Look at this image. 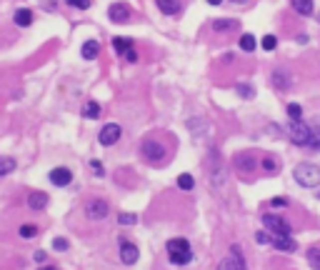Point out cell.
<instances>
[{"label":"cell","mask_w":320,"mask_h":270,"mask_svg":"<svg viewBox=\"0 0 320 270\" xmlns=\"http://www.w3.org/2000/svg\"><path fill=\"white\" fill-rule=\"evenodd\" d=\"M168 148L163 145V140L160 138H145L143 143H140V155H143V160L148 163V165H165L170 158H168Z\"/></svg>","instance_id":"1"},{"label":"cell","mask_w":320,"mask_h":270,"mask_svg":"<svg viewBox=\"0 0 320 270\" xmlns=\"http://www.w3.org/2000/svg\"><path fill=\"white\" fill-rule=\"evenodd\" d=\"M293 175H295V183H298L300 188H318V185H320V168L313 165V163H300V165H295Z\"/></svg>","instance_id":"2"},{"label":"cell","mask_w":320,"mask_h":270,"mask_svg":"<svg viewBox=\"0 0 320 270\" xmlns=\"http://www.w3.org/2000/svg\"><path fill=\"white\" fill-rule=\"evenodd\" d=\"M288 130H290V140H293L295 145H310V143H313V128H310L308 123H303V120H290Z\"/></svg>","instance_id":"3"},{"label":"cell","mask_w":320,"mask_h":270,"mask_svg":"<svg viewBox=\"0 0 320 270\" xmlns=\"http://www.w3.org/2000/svg\"><path fill=\"white\" fill-rule=\"evenodd\" d=\"M208 170H210V180H213L215 188L225 183V175L228 173H225V163H223V158H220L218 150H210V155H208Z\"/></svg>","instance_id":"4"},{"label":"cell","mask_w":320,"mask_h":270,"mask_svg":"<svg viewBox=\"0 0 320 270\" xmlns=\"http://www.w3.org/2000/svg\"><path fill=\"white\" fill-rule=\"evenodd\" d=\"M263 223L268 230H273L275 235H290V223L280 215H273V213H265L263 215Z\"/></svg>","instance_id":"5"},{"label":"cell","mask_w":320,"mask_h":270,"mask_svg":"<svg viewBox=\"0 0 320 270\" xmlns=\"http://www.w3.org/2000/svg\"><path fill=\"white\" fill-rule=\"evenodd\" d=\"M85 215H88L90 220H105V215H108V203L100 200V198H90V200L85 203Z\"/></svg>","instance_id":"6"},{"label":"cell","mask_w":320,"mask_h":270,"mask_svg":"<svg viewBox=\"0 0 320 270\" xmlns=\"http://www.w3.org/2000/svg\"><path fill=\"white\" fill-rule=\"evenodd\" d=\"M120 135H123L120 125H118V123H108V125H103L98 140H100V145H115V143L120 140Z\"/></svg>","instance_id":"7"},{"label":"cell","mask_w":320,"mask_h":270,"mask_svg":"<svg viewBox=\"0 0 320 270\" xmlns=\"http://www.w3.org/2000/svg\"><path fill=\"white\" fill-rule=\"evenodd\" d=\"M138 255H140V250H138L135 243L120 240V260H123L125 265H135V263H138Z\"/></svg>","instance_id":"8"},{"label":"cell","mask_w":320,"mask_h":270,"mask_svg":"<svg viewBox=\"0 0 320 270\" xmlns=\"http://www.w3.org/2000/svg\"><path fill=\"white\" fill-rule=\"evenodd\" d=\"M258 165H260V163H258V158H255L253 153H238V155H235V168H238L240 173H253Z\"/></svg>","instance_id":"9"},{"label":"cell","mask_w":320,"mask_h":270,"mask_svg":"<svg viewBox=\"0 0 320 270\" xmlns=\"http://www.w3.org/2000/svg\"><path fill=\"white\" fill-rule=\"evenodd\" d=\"M70 180H73V173H70L68 168H53V170H50V183H53V185L65 188V185H70Z\"/></svg>","instance_id":"10"},{"label":"cell","mask_w":320,"mask_h":270,"mask_svg":"<svg viewBox=\"0 0 320 270\" xmlns=\"http://www.w3.org/2000/svg\"><path fill=\"white\" fill-rule=\"evenodd\" d=\"M275 250H283V253H295L298 250V243L290 238V235H273V243H270Z\"/></svg>","instance_id":"11"},{"label":"cell","mask_w":320,"mask_h":270,"mask_svg":"<svg viewBox=\"0 0 320 270\" xmlns=\"http://www.w3.org/2000/svg\"><path fill=\"white\" fill-rule=\"evenodd\" d=\"M108 15H110L113 23H125V20L130 18V8H128L125 3H113L110 10H108Z\"/></svg>","instance_id":"12"},{"label":"cell","mask_w":320,"mask_h":270,"mask_svg":"<svg viewBox=\"0 0 320 270\" xmlns=\"http://www.w3.org/2000/svg\"><path fill=\"white\" fill-rule=\"evenodd\" d=\"M80 55H83L85 60H95V58L100 55V43H98V40H85L83 48H80Z\"/></svg>","instance_id":"13"},{"label":"cell","mask_w":320,"mask_h":270,"mask_svg":"<svg viewBox=\"0 0 320 270\" xmlns=\"http://www.w3.org/2000/svg\"><path fill=\"white\" fill-rule=\"evenodd\" d=\"M165 248H168V255H175V253H188L190 250V243L185 238H170Z\"/></svg>","instance_id":"14"},{"label":"cell","mask_w":320,"mask_h":270,"mask_svg":"<svg viewBox=\"0 0 320 270\" xmlns=\"http://www.w3.org/2000/svg\"><path fill=\"white\" fill-rule=\"evenodd\" d=\"M13 20H15V25H18V28H28V25H33V10H28V8H18V10H15V15H13Z\"/></svg>","instance_id":"15"},{"label":"cell","mask_w":320,"mask_h":270,"mask_svg":"<svg viewBox=\"0 0 320 270\" xmlns=\"http://www.w3.org/2000/svg\"><path fill=\"white\" fill-rule=\"evenodd\" d=\"M155 3L165 15H178L180 13V0H155Z\"/></svg>","instance_id":"16"},{"label":"cell","mask_w":320,"mask_h":270,"mask_svg":"<svg viewBox=\"0 0 320 270\" xmlns=\"http://www.w3.org/2000/svg\"><path fill=\"white\" fill-rule=\"evenodd\" d=\"M28 205H30L33 210H43V208L48 205V193H43V190H40V193H30V195H28Z\"/></svg>","instance_id":"17"},{"label":"cell","mask_w":320,"mask_h":270,"mask_svg":"<svg viewBox=\"0 0 320 270\" xmlns=\"http://www.w3.org/2000/svg\"><path fill=\"white\" fill-rule=\"evenodd\" d=\"M293 10L300 15H313V0H290Z\"/></svg>","instance_id":"18"},{"label":"cell","mask_w":320,"mask_h":270,"mask_svg":"<svg viewBox=\"0 0 320 270\" xmlns=\"http://www.w3.org/2000/svg\"><path fill=\"white\" fill-rule=\"evenodd\" d=\"M240 23L238 20H213V30L218 33H225V30H238Z\"/></svg>","instance_id":"19"},{"label":"cell","mask_w":320,"mask_h":270,"mask_svg":"<svg viewBox=\"0 0 320 270\" xmlns=\"http://www.w3.org/2000/svg\"><path fill=\"white\" fill-rule=\"evenodd\" d=\"M113 48H115L118 55H128V53L133 50V43H130L128 38H115V40H113Z\"/></svg>","instance_id":"20"},{"label":"cell","mask_w":320,"mask_h":270,"mask_svg":"<svg viewBox=\"0 0 320 270\" xmlns=\"http://www.w3.org/2000/svg\"><path fill=\"white\" fill-rule=\"evenodd\" d=\"M255 45H258L255 35H250V33L240 35V50H245V53H253V50H255Z\"/></svg>","instance_id":"21"},{"label":"cell","mask_w":320,"mask_h":270,"mask_svg":"<svg viewBox=\"0 0 320 270\" xmlns=\"http://www.w3.org/2000/svg\"><path fill=\"white\" fill-rule=\"evenodd\" d=\"M273 85H275V88H280V90H285V88L290 85L288 73H285V70H275V73H273Z\"/></svg>","instance_id":"22"},{"label":"cell","mask_w":320,"mask_h":270,"mask_svg":"<svg viewBox=\"0 0 320 270\" xmlns=\"http://www.w3.org/2000/svg\"><path fill=\"white\" fill-rule=\"evenodd\" d=\"M168 260H170L173 265H188V263L193 260V250H188V253H175V255H168Z\"/></svg>","instance_id":"23"},{"label":"cell","mask_w":320,"mask_h":270,"mask_svg":"<svg viewBox=\"0 0 320 270\" xmlns=\"http://www.w3.org/2000/svg\"><path fill=\"white\" fill-rule=\"evenodd\" d=\"M235 90H238V95H243L245 100L255 98V88H253V85H248V83H238V85H235Z\"/></svg>","instance_id":"24"},{"label":"cell","mask_w":320,"mask_h":270,"mask_svg":"<svg viewBox=\"0 0 320 270\" xmlns=\"http://www.w3.org/2000/svg\"><path fill=\"white\" fill-rule=\"evenodd\" d=\"M83 115H85V118H90V120H93V118H100V105H98L95 100H88V105H85Z\"/></svg>","instance_id":"25"},{"label":"cell","mask_w":320,"mask_h":270,"mask_svg":"<svg viewBox=\"0 0 320 270\" xmlns=\"http://www.w3.org/2000/svg\"><path fill=\"white\" fill-rule=\"evenodd\" d=\"M260 168H263L265 173H275V170H278V163H275L273 155H263V158H260Z\"/></svg>","instance_id":"26"},{"label":"cell","mask_w":320,"mask_h":270,"mask_svg":"<svg viewBox=\"0 0 320 270\" xmlns=\"http://www.w3.org/2000/svg\"><path fill=\"white\" fill-rule=\"evenodd\" d=\"M308 263L313 270H320V248H310L308 250Z\"/></svg>","instance_id":"27"},{"label":"cell","mask_w":320,"mask_h":270,"mask_svg":"<svg viewBox=\"0 0 320 270\" xmlns=\"http://www.w3.org/2000/svg\"><path fill=\"white\" fill-rule=\"evenodd\" d=\"M15 168V160L10 155H3V163H0V175H10Z\"/></svg>","instance_id":"28"},{"label":"cell","mask_w":320,"mask_h":270,"mask_svg":"<svg viewBox=\"0 0 320 270\" xmlns=\"http://www.w3.org/2000/svg\"><path fill=\"white\" fill-rule=\"evenodd\" d=\"M193 185H195V180H193V175H190V173H183V175L178 178V188H183V190H193Z\"/></svg>","instance_id":"29"},{"label":"cell","mask_w":320,"mask_h":270,"mask_svg":"<svg viewBox=\"0 0 320 270\" xmlns=\"http://www.w3.org/2000/svg\"><path fill=\"white\" fill-rule=\"evenodd\" d=\"M218 270H240V265H238L235 258H223L220 265H218Z\"/></svg>","instance_id":"30"},{"label":"cell","mask_w":320,"mask_h":270,"mask_svg":"<svg viewBox=\"0 0 320 270\" xmlns=\"http://www.w3.org/2000/svg\"><path fill=\"white\" fill-rule=\"evenodd\" d=\"M288 115H290V120H303V108L298 103H290L288 105Z\"/></svg>","instance_id":"31"},{"label":"cell","mask_w":320,"mask_h":270,"mask_svg":"<svg viewBox=\"0 0 320 270\" xmlns=\"http://www.w3.org/2000/svg\"><path fill=\"white\" fill-rule=\"evenodd\" d=\"M118 223H120V225H135V223H138V215H133V213H120V215H118Z\"/></svg>","instance_id":"32"},{"label":"cell","mask_w":320,"mask_h":270,"mask_svg":"<svg viewBox=\"0 0 320 270\" xmlns=\"http://www.w3.org/2000/svg\"><path fill=\"white\" fill-rule=\"evenodd\" d=\"M35 235H38V228H35V225H20V238L30 240V238H35Z\"/></svg>","instance_id":"33"},{"label":"cell","mask_w":320,"mask_h":270,"mask_svg":"<svg viewBox=\"0 0 320 270\" xmlns=\"http://www.w3.org/2000/svg\"><path fill=\"white\" fill-rule=\"evenodd\" d=\"M255 243H258V245H268V243H273V238H270L268 230H258V233H255Z\"/></svg>","instance_id":"34"},{"label":"cell","mask_w":320,"mask_h":270,"mask_svg":"<svg viewBox=\"0 0 320 270\" xmlns=\"http://www.w3.org/2000/svg\"><path fill=\"white\" fill-rule=\"evenodd\" d=\"M260 45H263V50H275V45H278V38H275V35H265Z\"/></svg>","instance_id":"35"},{"label":"cell","mask_w":320,"mask_h":270,"mask_svg":"<svg viewBox=\"0 0 320 270\" xmlns=\"http://www.w3.org/2000/svg\"><path fill=\"white\" fill-rule=\"evenodd\" d=\"M70 8H80V10H88L90 8V0H68Z\"/></svg>","instance_id":"36"},{"label":"cell","mask_w":320,"mask_h":270,"mask_svg":"<svg viewBox=\"0 0 320 270\" xmlns=\"http://www.w3.org/2000/svg\"><path fill=\"white\" fill-rule=\"evenodd\" d=\"M90 168H93V173H95L98 178H100V175L105 173V170H103V163H100V160H90Z\"/></svg>","instance_id":"37"},{"label":"cell","mask_w":320,"mask_h":270,"mask_svg":"<svg viewBox=\"0 0 320 270\" xmlns=\"http://www.w3.org/2000/svg\"><path fill=\"white\" fill-rule=\"evenodd\" d=\"M53 248H55V250H68V240H65V238H55V240H53Z\"/></svg>","instance_id":"38"},{"label":"cell","mask_w":320,"mask_h":270,"mask_svg":"<svg viewBox=\"0 0 320 270\" xmlns=\"http://www.w3.org/2000/svg\"><path fill=\"white\" fill-rule=\"evenodd\" d=\"M40 5H43L45 10H50V13H53V10L58 8V0H40Z\"/></svg>","instance_id":"39"},{"label":"cell","mask_w":320,"mask_h":270,"mask_svg":"<svg viewBox=\"0 0 320 270\" xmlns=\"http://www.w3.org/2000/svg\"><path fill=\"white\" fill-rule=\"evenodd\" d=\"M33 258H35V263H43V260L48 258V253H45V250H35V253H33Z\"/></svg>","instance_id":"40"},{"label":"cell","mask_w":320,"mask_h":270,"mask_svg":"<svg viewBox=\"0 0 320 270\" xmlns=\"http://www.w3.org/2000/svg\"><path fill=\"white\" fill-rule=\"evenodd\" d=\"M270 205H275V208H283V205H288V200H285V198H273V200H270Z\"/></svg>","instance_id":"41"},{"label":"cell","mask_w":320,"mask_h":270,"mask_svg":"<svg viewBox=\"0 0 320 270\" xmlns=\"http://www.w3.org/2000/svg\"><path fill=\"white\" fill-rule=\"evenodd\" d=\"M125 58H128V60H130V63H135V60H138V53H135V50H130V53H128V55H125Z\"/></svg>","instance_id":"42"},{"label":"cell","mask_w":320,"mask_h":270,"mask_svg":"<svg viewBox=\"0 0 320 270\" xmlns=\"http://www.w3.org/2000/svg\"><path fill=\"white\" fill-rule=\"evenodd\" d=\"M208 3H210V5H220V3H223V0H208Z\"/></svg>","instance_id":"43"},{"label":"cell","mask_w":320,"mask_h":270,"mask_svg":"<svg viewBox=\"0 0 320 270\" xmlns=\"http://www.w3.org/2000/svg\"><path fill=\"white\" fill-rule=\"evenodd\" d=\"M230 3H235V5H240V3H248V0H230Z\"/></svg>","instance_id":"44"},{"label":"cell","mask_w":320,"mask_h":270,"mask_svg":"<svg viewBox=\"0 0 320 270\" xmlns=\"http://www.w3.org/2000/svg\"><path fill=\"white\" fill-rule=\"evenodd\" d=\"M40 270H58V268H53V265H48V268H40Z\"/></svg>","instance_id":"45"}]
</instances>
